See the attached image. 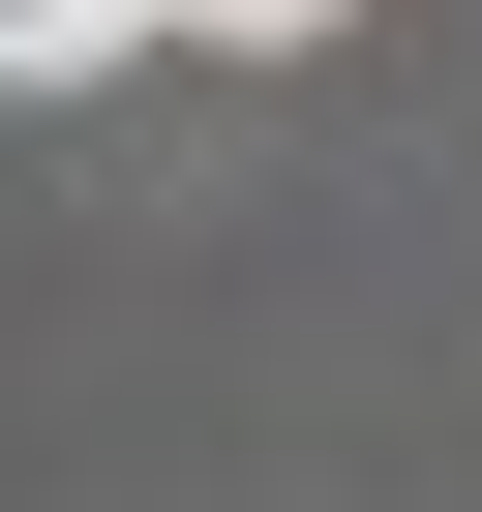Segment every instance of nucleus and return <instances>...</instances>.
<instances>
[{
	"instance_id": "f03ea898",
	"label": "nucleus",
	"mask_w": 482,
	"mask_h": 512,
	"mask_svg": "<svg viewBox=\"0 0 482 512\" xmlns=\"http://www.w3.org/2000/svg\"><path fill=\"white\" fill-rule=\"evenodd\" d=\"M181 31H332V0H181Z\"/></svg>"
},
{
	"instance_id": "f257e3e1",
	"label": "nucleus",
	"mask_w": 482,
	"mask_h": 512,
	"mask_svg": "<svg viewBox=\"0 0 482 512\" xmlns=\"http://www.w3.org/2000/svg\"><path fill=\"white\" fill-rule=\"evenodd\" d=\"M121 31H181V0H0V91H61V61H121Z\"/></svg>"
}]
</instances>
